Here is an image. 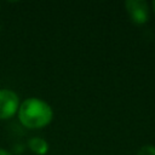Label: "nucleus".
Listing matches in <instances>:
<instances>
[{"label": "nucleus", "mask_w": 155, "mask_h": 155, "mask_svg": "<svg viewBox=\"0 0 155 155\" xmlns=\"http://www.w3.org/2000/svg\"><path fill=\"white\" fill-rule=\"evenodd\" d=\"M18 117L28 128H41L51 122L53 113L46 102L39 98H27L18 108Z\"/></svg>", "instance_id": "obj_1"}, {"label": "nucleus", "mask_w": 155, "mask_h": 155, "mask_svg": "<svg viewBox=\"0 0 155 155\" xmlns=\"http://www.w3.org/2000/svg\"><path fill=\"white\" fill-rule=\"evenodd\" d=\"M19 108V99L17 93L11 90H0V119H10Z\"/></svg>", "instance_id": "obj_2"}, {"label": "nucleus", "mask_w": 155, "mask_h": 155, "mask_svg": "<svg viewBox=\"0 0 155 155\" xmlns=\"http://www.w3.org/2000/svg\"><path fill=\"white\" fill-rule=\"evenodd\" d=\"M126 11L134 24H144L149 21V6L144 0H127Z\"/></svg>", "instance_id": "obj_3"}, {"label": "nucleus", "mask_w": 155, "mask_h": 155, "mask_svg": "<svg viewBox=\"0 0 155 155\" xmlns=\"http://www.w3.org/2000/svg\"><path fill=\"white\" fill-rule=\"evenodd\" d=\"M28 148L36 155H45L48 151V144L40 137H33L28 140Z\"/></svg>", "instance_id": "obj_4"}, {"label": "nucleus", "mask_w": 155, "mask_h": 155, "mask_svg": "<svg viewBox=\"0 0 155 155\" xmlns=\"http://www.w3.org/2000/svg\"><path fill=\"white\" fill-rule=\"evenodd\" d=\"M137 155H155V147L154 145H143L138 151Z\"/></svg>", "instance_id": "obj_5"}, {"label": "nucleus", "mask_w": 155, "mask_h": 155, "mask_svg": "<svg viewBox=\"0 0 155 155\" xmlns=\"http://www.w3.org/2000/svg\"><path fill=\"white\" fill-rule=\"evenodd\" d=\"M23 148H24V145H22V144H17V145H15L13 150H15V153H21V151L23 150Z\"/></svg>", "instance_id": "obj_6"}, {"label": "nucleus", "mask_w": 155, "mask_h": 155, "mask_svg": "<svg viewBox=\"0 0 155 155\" xmlns=\"http://www.w3.org/2000/svg\"><path fill=\"white\" fill-rule=\"evenodd\" d=\"M0 155H12L11 153H8L7 150H4V149H0Z\"/></svg>", "instance_id": "obj_7"}, {"label": "nucleus", "mask_w": 155, "mask_h": 155, "mask_svg": "<svg viewBox=\"0 0 155 155\" xmlns=\"http://www.w3.org/2000/svg\"><path fill=\"white\" fill-rule=\"evenodd\" d=\"M153 10H154V12H155V0L153 1Z\"/></svg>", "instance_id": "obj_8"}]
</instances>
